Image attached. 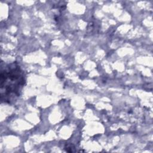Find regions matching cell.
Returning <instances> with one entry per match:
<instances>
[{"label":"cell","instance_id":"1","mask_svg":"<svg viewBox=\"0 0 153 153\" xmlns=\"http://www.w3.org/2000/svg\"><path fill=\"white\" fill-rule=\"evenodd\" d=\"M25 78L23 72L15 63L7 66L1 73V90L4 88V93L1 97L10 96L11 94L20 95L21 88L25 85Z\"/></svg>","mask_w":153,"mask_h":153}]
</instances>
